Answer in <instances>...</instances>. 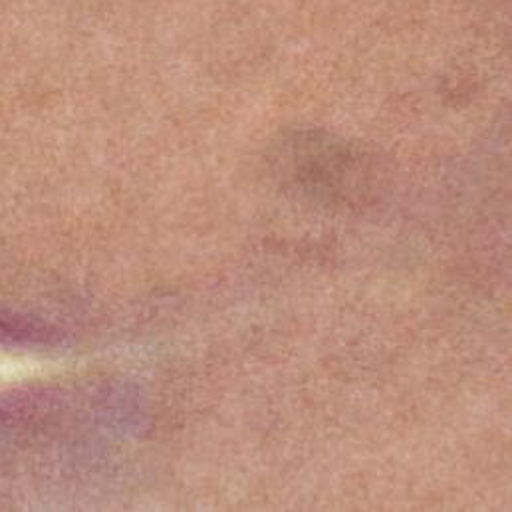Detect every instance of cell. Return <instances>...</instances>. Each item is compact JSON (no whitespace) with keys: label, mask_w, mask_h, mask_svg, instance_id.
<instances>
[{"label":"cell","mask_w":512,"mask_h":512,"mask_svg":"<svg viewBox=\"0 0 512 512\" xmlns=\"http://www.w3.org/2000/svg\"><path fill=\"white\" fill-rule=\"evenodd\" d=\"M280 163L284 177L308 195L350 203L372 179L366 155L356 153L348 143L324 141L320 137H296L282 145Z\"/></svg>","instance_id":"1"}]
</instances>
